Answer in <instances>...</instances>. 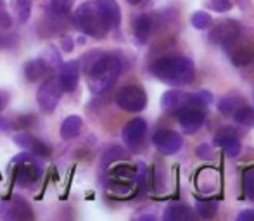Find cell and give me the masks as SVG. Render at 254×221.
I'll use <instances>...</instances> for the list:
<instances>
[{
  "instance_id": "cell-1",
  "label": "cell",
  "mask_w": 254,
  "mask_h": 221,
  "mask_svg": "<svg viewBox=\"0 0 254 221\" xmlns=\"http://www.w3.org/2000/svg\"><path fill=\"white\" fill-rule=\"evenodd\" d=\"M73 23L81 33L94 38H104L109 30L121 23V10L114 0H95L85 2L76 9Z\"/></svg>"
},
{
  "instance_id": "cell-2",
  "label": "cell",
  "mask_w": 254,
  "mask_h": 221,
  "mask_svg": "<svg viewBox=\"0 0 254 221\" xmlns=\"http://www.w3.org/2000/svg\"><path fill=\"white\" fill-rule=\"evenodd\" d=\"M151 73L170 87H182L194 80L195 67L189 57L166 55L154 60L151 64Z\"/></svg>"
},
{
  "instance_id": "cell-3",
  "label": "cell",
  "mask_w": 254,
  "mask_h": 221,
  "mask_svg": "<svg viewBox=\"0 0 254 221\" xmlns=\"http://www.w3.org/2000/svg\"><path fill=\"white\" fill-rule=\"evenodd\" d=\"M121 69L123 64L118 55L101 54L94 57V60L87 64V80L92 94H102L109 90L120 78Z\"/></svg>"
},
{
  "instance_id": "cell-4",
  "label": "cell",
  "mask_w": 254,
  "mask_h": 221,
  "mask_svg": "<svg viewBox=\"0 0 254 221\" xmlns=\"http://www.w3.org/2000/svg\"><path fill=\"white\" fill-rule=\"evenodd\" d=\"M12 165H16L14 171V181L21 188H31L38 183L42 176V167L30 152H23L17 158L12 159Z\"/></svg>"
},
{
  "instance_id": "cell-5",
  "label": "cell",
  "mask_w": 254,
  "mask_h": 221,
  "mask_svg": "<svg viewBox=\"0 0 254 221\" xmlns=\"http://www.w3.org/2000/svg\"><path fill=\"white\" fill-rule=\"evenodd\" d=\"M116 104L118 108L127 110V112H140L147 106V95L137 85H128L118 92Z\"/></svg>"
},
{
  "instance_id": "cell-6",
  "label": "cell",
  "mask_w": 254,
  "mask_h": 221,
  "mask_svg": "<svg viewBox=\"0 0 254 221\" xmlns=\"http://www.w3.org/2000/svg\"><path fill=\"white\" fill-rule=\"evenodd\" d=\"M0 218L7 221H24L33 220V213L23 197L0 199Z\"/></svg>"
},
{
  "instance_id": "cell-7",
  "label": "cell",
  "mask_w": 254,
  "mask_h": 221,
  "mask_svg": "<svg viewBox=\"0 0 254 221\" xmlns=\"http://www.w3.org/2000/svg\"><path fill=\"white\" fill-rule=\"evenodd\" d=\"M63 92L64 90H63V87H61L57 78H51V80L45 81V83L38 88V94H37V101H38L40 109L47 114L54 112L57 108V104H59Z\"/></svg>"
},
{
  "instance_id": "cell-8",
  "label": "cell",
  "mask_w": 254,
  "mask_h": 221,
  "mask_svg": "<svg viewBox=\"0 0 254 221\" xmlns=\"http://www.w3.org/2000/svg\"><path fill=\"white\" fill-rule=\"evenodd\" d=\"M152 144L161 154L171 156L177 154L184 145V138L180 137V133L173 130H159L152 135Z\"/></svg>"
},
{
  "instance_id": "cell-9",
  "label": "cell",
  "mask_w": 254,
  "mask_h": 221,
  "mask_svg": "<svg viewBox=\"0 0 254 221\" xmlns=\"http://www.w3.org/2000/svg\"><path fill=\"white\" fill-rule=\"evenodd\" d=\"M213 144L216 147L223 149V152L228 156V158H237L242 151V145H241V138H239V133L235 128H221L220 131H216L214 135V140Z\"/></svg>"
},
{
  "instance_id": "cell-10",
  "label": "cell",
  "mask_w": 254,
  "mask_h": 221,
  "mask_svg": "<svg viewBox=\"0 0 254 221\" xmlns=\"http://www.w3.org/2000/svg\"><path fill=\"white\" fill-rule=\"evenodd\" d=\"M225 49H227L228 55H230L232 62L235 66H246V64H249L254 59V42L242 40L241 35Z\"/></svg>"
},
{
  "instance_id": "cell-11",
  "label": "cell",
  "mask_w": 254,
  "mask_h": 221,
  "mask_svg": "<svg viewBox=\"0 0 254 221\" xmlns=\"http://www.w3.org/2000/svg\"><path fill=\"white\" fill-rule=\"evenodd\" d=\"M241 35V24L234 19H227V21H221L214 26V30L211 31L209 35V40L213 44H220L223 47L230 45L235 38Z\"/></svg>"
},
{
  "instance_id": "cell-12",
  "label": "cell",
  "mask_w": 254,
  "mask_h": 221,
  "mask_svg": "<svg viewBox=\"0 0 254 221\" xmlns=\"http://www.w3.org/2000/svg\"><path fill=\"white\" fill-rule=\"evenodd\" d=\"M14 144L23 149V151L30 152V154L38 156V158H49L52 152V149L49 147L45 142L31 137L30 133H17L16 137H14Z\"/></svg>"
},
{
  "instance_id": "cell-13",
  "label": "cell",
  "mask_w": 254,
  "mask_h": 221,
  "mask_svg": "<svg viewBox=\"0 0 254 221\" xmlns=\"http://www.w3.org/2000/svg\"><path fill=\"white\" fill-rule=\"evenodd\" d=\"M145 131H147V123H145L142 117H135L130 123H127V126L123 128V142L130 149H137L142 144L145 137Z\"/></svg>"
},
{
  "instance_id": "cell-14",
  "label": "cell",
  "mask_w": 254,
  "mask_h": 221,
  "mask_svg": "<svg viewBox=\"0 0 254 221\" xmlns=\"http://www.w3.org/2000/svg\"><path fill=\"white\" fill-rule=\"evenodd\" d=\"M57 80L64 92H73L78 87V80H80V62L78 60L64 62L59 69Z\"/></svg>"
},
{
  "instance_id": "cell-15",
  "label": "cell",
  "mask_w": 254,
  "mask_h": 221,
  "mask_svg": "<svg viewBox=\"0 0 254 221\" xmlns=\"http://www.w3.org/2000/svg\"><path fill=\"white\" fill-rule=\"evenodd\" d=\"M52 66L54 64L49 62V57L42 55L40 59L30 60V62L24 66V73H26V78L30 81H38V80H42L49 71H51Z\"/></svg>"
},
{
  "instance_id": "cell-16",
  "label": "cell",
  "mask_w": 254,
  "mask_h": 221,
  "mask_svg": "<svg viewBox=\"0 0 254 221\" xmlns=\"http://www.w3.org/2000/svg\"><path fill=\"white\" fill-rule=\"evenodd\" d=\"M152 31V17L147 14H140L133 19V35L138 44H145Z\"/></svg>"
},
{
  "instance_id": "cell-17",
  "label": "cell",
  "mask_w": 254,
  "mask_h": 221,
  "mask_svg": "<svg viewBox=\"0 0 254 221\" xmlns=\"http://www.w3.org/2000/svg\"><path fill=\"white\" fill-rule=\"evenodd\" d=\"M81 128H83V121H81L80 116H67L61 124V137L64 140L76 138L81 133Z\"/></svg>"
},
{
  "instance_id": "cell-18",
  "label": "cell",
  "mask_w": 254,
  "mask_h": 221,
  "mask_svg": "<svg viewBox=\"0 0 254 221\" xmlns=\"http://www.w3.org/2000/svg\"><path fill=\"white\" fill-rule=\"evenodd\" d=\"M185 102V94L178 90H171L161 97V108L164 110H177Z\"/></svg>"
},
{
  "instance_id": "cell-19",
  "label": "cell",
  "mask_w": 254,
  "mask_h": 221,
  "mask_svg": "<svg viewBox=\"0 0 254 221\" xmlns=\"http://www.w3.org/2000/svg\"><path fill=\"white\" fill-rule=\"evenodd\" d=\"M163 218L166 221H185V220H192V215L184 204L177 202V204H171L170 208L164 211Z\"/></svg>"
},
{
  "instance_id": "cell-20",
  "label": "cell",
  "mask_w": 254,
  "mask_h": 221,
  "mask_svg": "<svg viewBox=\"0 0 254 221\" xmlns=\"http://www.w3.org/2000/svg\"><path fill=\"white\" fill-rule=\"evenodd\" d=\"M218 211V202L213 199H197L195 201V213H197L201 218L204 220H211Z\"/></svg>"
},
{
  "instance_id": "cell-21",
  "label": "cell",
  "mask_w": 254,
  "mask_h": 221,
  "mask_svg": "<svg viewBox=\"0 0 254 221\" xmlns=\"http://www.w3.org/2000/svg\"><path fill=\"white\" fill-rule=\"evenodd\" d=\"M234 119H235V123L244 128H254V108L242 104L241 108L234 112Z\"/></svg>"
},
{
  "instance_id": "cell-22",
  "label": "cell",
  "mask_w": 254,
  "mask_h": 221,
  "mask_svg": "<svg viewBox=\"0 0 254 221\" xmlns=\"http://www.w3.org/2000/svg\"><path fill=\"white\" fill-rule=\"evenodd\" d=\"M14 14L19 23H26L31 16V0H10Z\"/></svg>"
},
{
  "instance_id": "cell-23",
  "label": "cell",
  "mask_w": 254,
  "mask_h": 221,
  "mask_svg": "<svg viewBox=\"0 0 254 221\" xmlns=\"http://www.w3.org/2000/svg\"><path fill=\"white\" fill-rule=\"evenodd\" d=\"M242 106V101L234 95H227L218 102V110H220L223 116H234V112Z\"/></svg>"
},
{
  "instance_id": "cell-24",
  "label": "cell",
  "mask_w": 254,
  "mask_h": 221,
  "mask_svg": "<svg viewBox=\"0 0 254 221\" xmlns=\"http://www.w3.org/2000/svg\"><path fill=\"white\" fill-rule=\"evenodd\" d=\"M242 185H244V194L249 201H254V166H249L242 174Z\"/></svg>"
},
{
  "instance_id": "cell-25",
  "label": "cell",
  "mask_w": 254,
  "mask_h": 221,
  "mask_svg": "<svg viewBox=\"0 0 254 221\" xmlns=\"http://www.w3.org/2000/svg\"><path fill=\"white\" fill-rule=\"evenodd\" d=\"M211 23H213L211 16L207 12H202V10H199V12H195L192 16V26L197 28V30H206V28L211 26Z\"/></svg>"
},
{
  "instance_id": "cell-26",
  "label": "cell",
  "mask_w": 254,
  "mask_h": 221,
  "mask_svg": "<svg viewBox=\"0 0 254 221\" xmlns=\"http://www.w3.org/2000/svg\"><path fill=\"white\" fill-rule=\"evenodd\" d=\"M74 0H51V9L57 16H64L71 10Z\"/></svg>"
},
{
  "instance_id": "cell-27",
  "label": "cell",
  "mask_w": 254,
  "mask_h": 221,
  "mask_svg": "<svg viewBox=\"0 0 254 221\" xmlns=\"http://www.w3.org/2000/svg\"><path fill=\"white\" fill-rule=\"evenodd\" d=\"M209 5L216 12H228L232 9V0H211Z\"/></svg>"
},
{
  "instance_id": "cell-28",
  "label": "cell",
  "mask_w": 254,
  "mask_h": 221,
  "mask_svg": "<svg viewBox=\"0 0 254 221\" xmlns=\"http://www.w3.org/2000/svg\"><path fill=\"white\" fill-rule=\"evenodd\" d=\"M197 156L202 159V161H211V159L214 158L213 151H211V147L207 144L199 145V147H197Z\"/></svg>"
},
{
  "instance_id": "cell-29",
  "label": "cell",
  "mask_w": 254,
  "mask_h": 221,
  "mask_svg": "<svg viewBox=\"0 0 254 221\" xmlns=\"http://www.w3.org/2000/svg\"><path fill=\"white\" fill-rule=\"evenodd\" d=\"M239 221H254V211L253 209H248V211H242L241 215L237 216Z\"/></svg>"
},
{
  "instance_id": "cell-30",
  "label": "cell",
  "mask_w": 254,
  "mask_h": 221,
  "mask_svg": "<svg viewBox=\"0 0 254 221\" xmlns=\"http://www.w3.org/2000/svg\"><path fill=\"white\" fill-rule=\"evenodd\" d=\"M10 26V17L7 16V12H0V28H3V30H5V28H9Z\"/></svg>"
},
{
  "instance_id": "cell-31",
  "label": "cell",
  "mask_w": 254,
  "mask_h": 221,
  "mask_svg": "<svg viewBox=\"0 0 254 221\" xmlns=\"http://www.w3.org/2000/svg\"><path fill=\"white\" fill-rule=\"evenodd\" d=\"M63 45H64V51H66V52H71V51H73V40H69V38H64V40H63Z\"/></svg>"
},
{
  "instance_id": "cell-32",
  "label": "cell",
  "mask_w": 254,
  "mask_h": 221,
  "mask_svg": "<svg viewBox=\"0 0 254 221\" xmlns=\"http://www.w3.org/2000/svg\"><path fill=\"white\" fill-rule=\"evenodd\" d=\"M128 3H130V5H137V3H140L142 0H127Z\"/></svg>"
},
{
  "instance_id": "cell-33",
  "label": "cell",
  "mask_w": 254,
  "mask_h": 221,
  "mask_svg": "<svg viewBox=\"0 0 254 221\" xmlns=\"http://www.w3.org/2000/svg\"><path fill=\"white\" fill-rule=\"evenodd\" d=\"M3 108V97H2V94H0V110H2Z\"/></svg>"
},
{
  "instance_id": "cell-34",
  "label": "cell",
  "mask_w": 254,
  "mask_h": 221,
  "mask_svg": "<svg viewBox=\"0 0 254 221\" xmlns=\"http://www.w3.org/2000/svg\"><path fill=\"white\" fill-rule=\"evenodd\" d=\"M0 9H2V0H0Z\"/></svg>"
}]
</instances>
